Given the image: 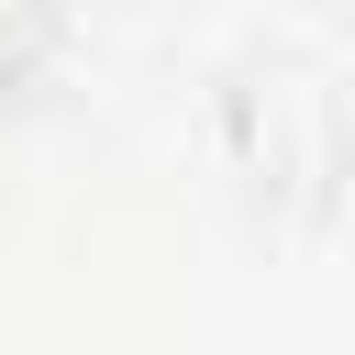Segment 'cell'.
<instances>
[{
  "instance_id": "obj_1",
  "label": "cell",
  "mask_w": 355,
  "mask_h": 355,
  "mask_svg": "<svg viewBox=\"0 0 355 355\" xmlns=\"http://www.w3.org/2000/svg\"><path fill=\"white\" fill-rule=\"evenodd\" d=\"M222 133H233V166L277 211H333V189H344V78L322 55H255L222 89Z\"/></svg>"
}]
</instances>
